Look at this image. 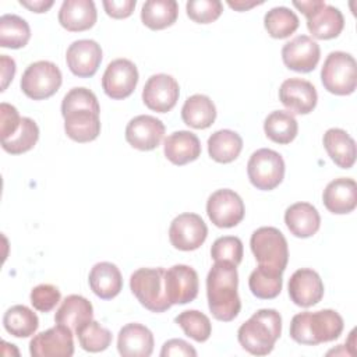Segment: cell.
Instances as JSON below:
<instances>
[{
	"label": "cell",
	"instance_id": "6da1fadb",
	"mask_svg": "<svg viewBox=\"0 0 357 357\" xmlns=\"http://www.w3.org/2000/svg\"><path fill=\"white\" fill-rule=\"evenodd\" d=\"M237 286V266L226 261H216L206 276V297L209 311L218 321L230 322L238 315L241 301Z\"/></svg>",
	"mask_w": 357,
	"mask_h": 357
},
{
	"label": "cell",
	"instance_id": "7a4b0ae2",
	"mask_svg": "<svg viewBox=\"0 0 357 357\" xmlns=\"http://www.w3.org/2000/svg\"><path fill=\"white\" fill-rule=\"evenodd\" d=\"M343 326V318L335 310L304 311L291 318L290 337L300 344L315 346L337 339Z\"/></svg>",
	"mask_w": 357,
	"mask_h": 357
},
{
	"label": "cell",
	"instance_id": "3957f363",
	"mask_svg": "<svg viewBox=\"0 0 357 357\" xmlns=\"http://www.w3.org/2000/svg\"><path fill=\"white\" fill-rule=\"evenodd\" d=\"M282 333V317L276 310L262 308L254 312L237 331L238 343L254 356L269 354Z\"/></svg>",
	"mask_w": 357,
	"mask_h": 357
},
{
	"label": "cell",
	"instance_id": "277c9868",
	"mask_svg": "<svg viewBox=\"0 0 357 357\" xmlns=\"http://www.w3.org/2000/svg\"><path fill=\"white\" fill-rule=\"evenodd\" d=\"M130 289L137 300L152 312H165L172 304L165 290L163 268H139L130 278Z\"/></svg>",
	"mask_w": 357,
	"mask_h": 357
},
{
	"label": "cell",
	"instance_id": "5b68a950",
	"mask_svg": "<svg viewBox=\"0 0 357 357\" xmlns=\"http://www.w3.org/2000/svg\"><path fill=\"white\" fill-rule=\"evenodd\" d=\"M251 251L258 262L280 272H284L289 262V247L283 233L272 226L257 229L250 238Z\"/></svg>",
	"mask_w": 357,
	"mask_h": 357
},
{
	"label": "cell",
	"instance_id": "8992f818",
	"mask_svg": "<svg viewBox=\"0 0 357 357\" xmlns=\"http://www.w3.org/2000/svg\"><path fill=\"white\" fill-rule=\"evenodd\" d=\"M324 88L335 95H350L357 85V63L350 53L331 52L321 70Z\"/></svg>",
	"mask_w": 357,
	"mask_h": 357
},
{
	"label": "cell",
	"instance_id": "52a82bcc",
	"mask_svg": "<svg viewBox=\"0 0 357 357\" xmlns=\"http://www.w3.org/2000/svg\"><path fill=\"white\" fill-rule=\"evenodd\" d=\"M60 68L47 60H39L26 67L21 77L22 92L33 99L42 100L53 96L61 86Z\"/></svg>",
	"mask_w": 357,
	"mask_h": 357
},
{
	"label": "cell",
	"instance_id": "ba28073f",
	"mask_svg": "<svg viewBox=\"0 0 357 357\" xmlns=\"http://www.w3.org/2000/svg\"><path fill=\"white\" fill-rule=\"evenodd\" d=\"M247 174L254 187L262 191H271L284 177V160L273 149H257L248 159Z\"/></svg>",
	"mask_w": 357,
	"mask_h": 357
},
{
	"label": "cell",
	"instance_id": "9c48e42d",
	"mask_svg": "<svg viewBox=\"0 0 357 357\" xmlns=\"http://www.w3.org/2000/svg\"><path fill=\"white\" fill-rule=\"evenodd\" d=\"M206 213L211 222L223 229L237 226L245 213L241 197L230 190L222 188L212 192L206 201Z\"/></svg>",
	"mask_w": 357,
	"mask_h": 357
},
{
	"label": "cell",
	"instance_id": "30bf717a",
	"mask_svg": "<svg viewBox=\"0 0 357 357\" xmlns=\"http://www.w3.org/2000/svg\"><path fill=\"white\" fill-rule=\"evenodd\" d=\"M206 223L199 215L191 212L176 216L169 227L170 243L180 251H194L199 248L206 240Z\"/></svg>",
	"mask_w": 357,
	"mask_h": 357
},
{
	"label": "cell",
	"instance_id": "8fae6325",
	"mask_svg": "<svg viewBox=\"0 0 357 357\" xmlns=\"http://www.w3.org/2000/svg\"><path fill=\"white\" fill-rule=\"evenodd\" d=\"M73 333L68 326L56 324L31 339L29 353L32 357H71L74 354Z\"/></svg>",
	"mask_w": 357,
	"mask_h": 357
},
{
	"label": "cell",
	"instance_id": "7c38bea8",
	"mask_svg": "<svg viewBox=\"0 0 357 357\" xmlns=\"http://www.w3.org/2000/svg\"><path fill=\"white\" fill-rule=\"evenodd\" d=\"M138 84L137 66L128 59L110 61L102 77V88L112 99L128 98Z\"/></svg>",
	"mask_w": 357,
	"mask_h": 357
},
{
	"label": "cell",
	"instance_id": "4fadbf2b",
	"mask_svg": "<svg viewBox=\"0 0 357 357\" xmlns=\"http://www.w3.org/2000/svg\"><path fill=\"white\" fill-rule=\"evenodd\" d=\"M199 280L194 268L183 264L165 271V290L170 304H187L198 296Z\"/></svg>",
	"mask_w": 357,
	"mask_h": 357
},
{
	"label": "cell",
	"instance_id": "5bb4252c",
	"mask_svg": "<svg viewBox=\"0 0 357 357\" xmlns=\"http://www.w3.org/2000/svg\"><path fill=\"white\" fill-rule=\"evenodd\" d=\"M180 95L178 82L169 74H155L148 78L142 89L145 106L158 113L172 110Z\"/></svg>",
	"mask_w": 357,
	"mask_h": 357
},
{
	"label": "cell",
	"instance_id": "9a60e30c",
	"mask_svg": "<svg viewBox=\"0 0 357 357\" xmlns=\"http://www.w3.org/2000/svg\"><path fill=\"white\" fill-rule=\"evenodd\" d=\"M319 45L308 35H298L282 47L284 66L297 73L312 71L319 61Z\"/></svg>",
	"mask_w": 357,
	"mask_h": 357
},
{
	"label": "cell",
	"instance_id": "2e32d148",
	"mask_svg": "<svg viewBox=\"0 0 357 357\" xmlns=\"http://www.w3.org/2000/svg\"><path fill=\"white\" fill-rule=\"evenodd\" d=\"M165 124L149 114L131 119L126 127V141L135 149L152 151L158 148L165 135Z\"/></svg>",
	"mask_w": 357,
	"mask_h": 357
},
{
	"label": "cell",
	"instance_id": "e0dca14e",
	"mask_svg": "<svg viewBox=\"0 0 357 357\" xmlns=\"http://www.w3.org/2000/svg\"><path fill=\"white\" fill-rule=\"evenodd\" d=\"M66 61L70 71L79 78L95 75L102 61V47L92 39L74 40L66 53Z\"/></svg>",
	"mask_w": 357,
	"mask_h": 357
},
{
	"label": "cell",
	"instance_id": "ac0fdd59",
	"mask_svg": "<svg viewBox=\"0 0 357 357\" xmlns=\"http://www.w3.org/2000/svg\"><path fill=\"white\" fill-rule=\"evenodd\" d=\"M279 99L290 113L308 114L317 106L318 93L310 81L289 78L279 88Z\"/></svg>",
	"mask_w": 357,
	"mask_h": 357
},
{
	"label": "cell",
	"instance_id": "d6986e66",
	"mask_svg": "<svg viewBox=\"0 0 357 357\" xmlns=\"http://www.w3.org/2000/svg\"><path fill=\"white\" fill-rule=\"evenodd\" d=\"M290 300L298 307H311L324 297V283L321 276L310 268L297 269L289 279Z\"/></svg>",
	"mask_w": 357,
	"mask_h": 357
},
{
	"label": "cell",
	"instance_id": "ffe728a7",
	"mask_svg": "<svg viewBox=\"0 0 357 357\" xmlns=\"http://www.w3.org/2000/svg\"><path fill=\"white\" fill-rule=\"evenodd\" d=\"M99 113L88 107H74L61 112L67 137L81 144L96 139L100 134Z\"/></svg>",
	"mask_w": 357,
	"mask_h": 357
},
{
	"label": "cell",
	"instance_id": "44dd1931",
	"mask_svg": "<svg viewBox=\"0 0 357 357\" xmlns=\"http://www.w3.org/2000/svg\"><path fill=\"white\" fill-rule=\"evenodd\" d=\"M117 350L123 357H149L153 351V335L141 324H127L119 332Z\"/></svg>",
	"mask_w": 357,
	"mask_h": 357
},
{
	"label": "cell",
	"instance_id": "7402d4cb",
	"mask_svg": "<svg viewBox=\"0 0 357 357\" xmlns=\"http://www.w3.org/2000/svg\"><path fill=\"white\" fill-rule=\"evenodd\" d=\"M322 201L325 208L332 213H350L357 205L356 181L349 177H339L332 180L324 190Z\"/></svg>",
	"mask_w": 357,
	"mask_h": 357
},
{
	"label": "cell",
	"instance_id": "603a6c76",
	"mask_svg": "<svg viewBox=\"0 0 357 357\" xmlns=\"http://www.w3.org/2000/svg\"><path fill=\"white\" fill-rule=\"evenodd\" d=\"M98 13L92 0H64L59 10L60 25L70 32H81L92 28Z\"/></svg>",
	"mask_w": 357,
	"mask_h": 357
},
{
	"label": "cell",
	"instance_id": "cb8c5ba5",
	"mask_svg": "<svg viewBox=\"0 0 357 357\" xmlns=\"http://www.w3.org/2000/svg\"><path fill=\"white\" fill-rule=\"evenodd\" d=\"M307 17V28L317 39H333L344 28V17L342 11L325 1Z\"/></svg>",
	"mask_w": 357,
	"mask_h": 357
},
{
	"label": "cell",
	"instance_id": "d4e9b609",
	"mask_svg": "<svg viewBox=\"0 0 357 357\" xmlns=\"http://www.w3.org/2000/svg\"><path fill=\"white\" fill-rule=\"evenodd\" d=\"M163 152L173 165L183 166L194 162L201 155V142L191 131H174L165 138Z\"/></svg>",
	"mask_w": 357,
	"mask_h": 357
},
{
	"label": "cell",
	"instance_id": "484cf974",
	"mask_svg": "<svg viewBox=\"0 0 357 357\" xmlns=\"http://www.w3.org/2000/svg\"><path fill=\"white\" fill-rule=\"evenodd\" d=\"M284 223L293 236L307 238L319 230L321 216L312 204L296 202L286 209Z\"/></svg>",
	"mask_w": 357,
	"mask_h": 357
},
{
	"label": "cell",
	"instance_id": "4316f807",
	"mask_svg": "<svg viewBox=\"0 0 357 357\" xmlns=\"http://www.w3.org/2000/svg\"><path fill=\"white\" fill-rule=\"evenodd\" d=\"M91 290L102 300L116 297L123 289L120 269L112 262H98L92 266L88 276Z\"/></svg>",
	"mask_w": 357,
	"mask_h": 357
},
{
	"label": "cell",
	"instance_id": "83f0119b",
	"mask_svg": "<svg viewBox=\"0 0 357 357\" xmlns=\"http://www.w3.org/2000/svg\"><path fill=\"white\" fill-rule=\"evenodd\" d=\"M93 318V307L79 294L67 296L54 314V322L68 326L74 333L85 322Z\"/></svg>",
	"mask_w": 357,
	"mask_h": 357
},
{
	"label": "cell",
	"instance_id": "f1b7e54d",
	"mask_svg": "<svg viewBox=\"0 0 357 357\" xmlns=\"http://www.w3.org/2000/svg\"><path fill=\"white\" fill-rule=\"evenodd\" d=\"M324 146L331 159L342 169H350L356 162V142L342 128H329L324 134Z\"/></svg>",
	"mask_w": 357,
	"mask_h": 357
},
{
	"label": "cell",
	"instance_id": "f546056e",
	"mask_svg": "<svg viewBox=\"0 0 357 357\" xmlns=\"http://www.w3.org/2000/svg\"><path fill=\"white\" fill-rule=\"evenodd\" d=\"M183 121L192 128L204 130L213 124L216 119V107L209 96L195 93L185 99L181 107Z\"/></svg>",
	"mask_w": 357,
	"mask_h": 357
},
{
	"label": "cell",
	"instance_id": "4dcf8cb0",
	"mask_svg": "<svg viewBox=\"0 0 357 357\" xmlns=\"http://www.w3.org/2000/svg\"><path fill=\"white\" fill-rule=\"evenodd\" d=\"M178 15L176 0H148L141 8V21L153 31L165 29L173 25Z\"/></svg>",
	"mask_w": 357,
	"mask_h": 357
},
{
	"label": "cell",
	"instance_id": "1f68e13d",
	"mask_svg": "<svg viewBox=\"0 0 357 357\" xmlns=\"http://www.w3.org/2000/svg\"><path fill=\"white\" fill-rule=\"evenodd\" d=\"M243 149V138L231 130H218L208 138V153L218 163L236 160Z\"/></svg>",
	"mask_w": 357,
	"mask_h": 357
},
{
	"label": "cell",
	"instance_id": "d6a6232c",
	"mask_svg": "<svg viewBox=\"0 0 357 357\" xmlns=\"http://www.w3.org/2000/svg\"><path fill=\"white\" fill-rule=\"evenodd\" d=\"M266 137L276 144H290L298 132L296 117L287 110H273L264 121Z\"/></svg>",
	"mask_w": 357,
	"mask_h": 357
},
{
	"label": "cell",
	"instance_id": "836d02e7",
	"mask_svg": "<svg viewBox=\"0 0 357 357\" xmlns=\"http://www.w3.org/2000/svg\"><path fill=\"white\" fill-rule=\"evenodd\" d=\"M282 273L283 272L280 271L258 265V268H255L248 278V287L251 293L262 300H271L278 297L282 291L283 284Z\"/></svg>",
	"mask_w": 357,
	"mask_h": 357
},
{
	"label": "cell",
	"instance_id": "e575fe53",
	"mask_svg": "<svg viewBox=\"0 0 357 357\" xmlns=\"http://www.w3.org/2000/svg\"><path fill=\"white\" fill-rule=\"evenodd\" d=\"M3 326L10 335L15 337H29L36 332L39 319L31 308L17 304L4 312Z\"/></svg>",
	"mask_w": 357,
	"mask_h": 357
},
{
	"label": "cell",
	"instance_id": "d590c367",
	"mask_svg": "<svg viewBox=\"0 0 357 357\" xmlns=\"http://www.w3.org/2000/svg\"><path fill=\"white\" fill-rule=\"evenodd\" d=\"M31 39L29 24L20 15L4 14L0 17V46L8 49L24 47Z\"/></svg>",
	"mask_w": 357,
	"mask_h": 357
},
{
	"label": "cell",
	"instance_id": "8d00e7d4",
	"mask_svg": "<svg viewBox=\"0 0 357 357\" xmlns=\"http://www.w3.org/2000/svg\"><path fill=\"white\" fill-rule=\"evenodd\" d=\"M298 17L284 6L271 8L264 17V25L268 33L275 39H284L298 28Z\"/></svg>",
	"mask_w": 357,
	"mask_h": 357
},
{
	"label": "cell",
	"instance_id": "74e56055",
	"mask_svg": "<svg viewBox=\"0 0 357 357\" xmlns=\"http://www.w3.org/2000/svg\"><path fill=\"white\" fill-rule=\"evenodd\" d=\"M38 139H39L38 124L29 117H22L17 132L10 138L1 141V146L6 152L11 155H20L32 149L38 142Z\"/></svg>",
	"mask_w": 357,
	"mask_h": 357
},
{
	"label": "cell",
	"instance_id": "f35d334b",
	"mask_svg": "<svg viewBox=\"0 0 357 357\" xmlns=\"http://www.w3.org/2000/svg\"><path fill=\"white\" fill-rule=\"evenodd\" d=\"M75 335L78 337L79 346L89 353L103 351L112 343V332L93 319L81 325L75 331Z\"/></svg>",
	"mask_w": 357,
	"mask_h": 357
},
{
	"label": "cell",
	"instance_id": "ab89813d",
	"mask_svg": "<svg viewBox=\"0 0 357 357\" xmlns=\"http://www.w3.org/2000/svg\"><path fill=\"white\" fill-rule=\"evenodd\" d=\"M174 322L183 329V332L188 337L199 343L208 340L212 332V325L209 318L198 310H187L180 312L174 318Z\"/></svg>",
	"mask_w": 357,
	"mask_h": 357
},
{
	"label": "cell",
	"instance_id": "60d3db41",
	"mask_svg": "<svg viewBox=\"0 0 357 357\" xmlns=\"http://www.w3.org/2000/svg\"><path fill=\"white\" fill-rule=\"evenodd\" d=\"M243 243L236 236H223L213 241L211 247V257L216 261H226L238 265L243 259Z\"/></svg>",
	"mask_w": 357,
	"mask_h": 357
},
{
	"label": "cell",
	"instance_id": "b9f144b4",
	"mask_svg": "<svg viewBox=\"0 0 357 357\" xmlns=\"http://www.w3.org/2000/svg\"><path fill=\"white\" fill-rule=\"evenodd\" d=\"M185 10L194 22L209 24L220 17L223 6L219 0H188Z\"/></svg>",
	"mask_w": 357,
	"mask_h": 357
},
{
	"label": "cell",
	"instance_id": "7bdbcfd3",
	"mask_svg": "<svg viewBox=\"0 0 357 357\" xmlns=\"http://www.w3.org/2000/svg\"><path fill=\"white\" fill-rule=\"evenodd\" d=\"M29 298L35 310L40 312H49L60 303L61 293L56 286L49 283H42L35 286L31 290Z\"/></svg>",
	"mask_w": 357,
	"mask_h": 357
},
{
	"label": "cell",
	"instance_id": "ee69618b",
	"mask_svg": "<svg viewBox=\"0 0 357 357\" xmlns=\"http://www.w3.org/2000/svg\"><path fill=\"white\" fill-rule=\"evenodd\" d=\"M74 107H88L96 112H100L96 95L84 86H77L70 89L61 102V112L68 110V109H74Z\"/></svg>",
	"mask_w": 357,
	"mask_h": 357
},
{
	"label": "cell",
	"instance_id": "f6af8a7d",
	"mask_svg": "<svg viewBox=\"0 0 357 357\" xmlns=\"http://www.w3.org/2000/svg\"><path fill=\"white\" fill-rule=\"evenodd\" d=\"M0 116H1L0 132H1V141H4L17 132L22 117L20 116L18 110L13 105L6 102L0 105Z\"/></svg>",
	"mask_w": 357,
	"mask_h": 357
},
{
	"label": "cell",
	"instance_id": "bcb514c9",
	"mask_svg": "<svg viewBox=\"0 0 357 357\" xmlns=\"http://www.w3.org/2000/svg\"><path fill=\"white\" fill-rule=\"evenodd\" d=\"M102 4L109 17L121 20L132 14L137 1L135 0H103Z\"/></svg>",
	"mask_w": 357,
	"mask_h": 357
},
{
	"label": "cell",
	"instance_id": "7dc6e473",
	"mask_svg": "<svg viewBox=\"0 0 357 357\" xmlns=\"http://www.w3.org/2000/svg\"><path fill=\"white\" fill-rule=\"evenodd\" d=\"M160 356L162 357H170V356H187V357L191 356V357H195L197 350L183 339H170V340L165 342V344L162 346Z\"/></svg>",
	"mask_w": 357,
	"mask_h": 357
},
{
	"label": "cell",
	"instance_id": "c3c4849f",
	"mask_svg": "<svg viewBox=\"0 0 357 357\" xmlns=\"http://www.w3.org/2000/svg\"><path fill=\"white\" fill-rule=\"evenodd\" d=\"M0 64H1V91H6V88L8 86V84L13 81L15 75V61L7 54H1Z\"/></svg>",
	"mask_w": 357,
	"mask_h": 357
},
{
	"label": "cell",
	"instance_id": "681fc988",
	"mask_svg": "<svg viewBox=\"0 0 357 357\" xmlns=\"http://www.w3.org/2000/svg\"><path fill=\"white\" fill-rule=\"evenodd\" d=\"M53 0H20V4L33 13H46L52 6Z\"/></svg>",
	"mask_w": 357,
	"mask_h": 357
},
{
	"label": "cell",
	"instance_id": "f907efd6",
	"mask_svg": "<svg viewBox=\"0 0 357 357\" xmlns=\"http://www.w3.org/2000/svg\"><path fill=\"white\" fill-rule=\"evenodd\" d=\"M324 1L322 0H305V1H293V6L297 7L304 15L315 11Z\"/></svg>",
	"mask_w": 357,
	"mask_h": 357
},
{
	"label": "cell",
	"instance_id": "816d5d0a",
	"mask_svg": "<svg viewBox=\"0 0 357 357\" xmlns=\"http://www.w3.org/2000/svg\"><path fill=\"white\" fill-rule=\"evenodd\" d=\"M227 4L231 8L237 10V11H247V10H250V8H252V7L258 6V4H262V1H247V0L245 1L244 0H234V1H231V0H229Z\"/></svg>",
	"mask_w": 357,
	"mask_h": 357
}]
</instances>
